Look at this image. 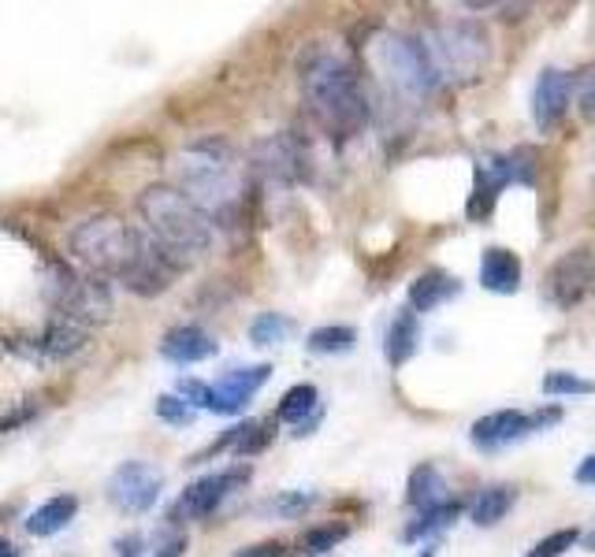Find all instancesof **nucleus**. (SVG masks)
Instances as JSON below:
<instances>
[{"label": "nucleus", "instance_id": "nucleus-11", "mask_svg": "<svg viewBox=\"0 0 595 557\" xmlns=\"http://www.w3.org/2000/svg\"><path fill=\"white\" fill-rule=\"evenodd\" d=\"M164 495V473L149 460H123L104 484V498L127 517H142L161 502Z\"/></svg>", "mask_w": 595, "mask_h": 557}, {"label": "nucleus", "instance_id": "nucleus-23", "mask_svg": "<svg viewBox=\"0 0 595 557\" xmlns=\"http://www.w3.org/2000/svg\"><path fill=\"white\" fill-rule=\"evenodd\" d=\"M451 495H446V479L440 476V468L435 465H417L410 473V484H406V502L417 513L424 509H435L440 502H446Z\"/></svg>", "mask_w": 595, "mask_h": 557}, {"label": "nucleus", "instance_id": "nucleus-6", "mask_svg": "<svg viewBox=\"0 0 595 557\" xmlns=\"http://www.w3.org/2000/svg\"><path fill=\"white\" fill-rule=\"evenodd\" d=\"M372 63H376L380 74L395 85L402 98L424 101L443 85V74L435 71L424 41L413 38V34H399V30L380 34L376 41H372Z\"/></svg>", "mask_w": 595, "mask_h": 557}, {"label": "nucleus", "instance_id": "nucleus-31", "mask_svg": "<svg viewBox=\"0 0 595 557\" xmlns=\"http://www.w3.org/2000/svg\"><path fill=\"white\" fill-rule=\"evenodd\" d=\"M544 394L547 398H584V394H595V383L577 376V372L555 368L544 376Z\"/></svg>", "mask_w": 595, "mask_h": 557}, {"label": "nucleus", "instance_id": "nucleus-37", "mask_svg": "<svg viewBox=\"0 0 595 557\" xmlns=\"http://www.w3.org/2000/svg\"><path fill=\"white\" fill-rule=\"evenodd\" d=\"M142 546H145L142 535H123V539L115 543V557H142Z\"/></svg>", "mask_w": 595, "mask_h": 557}, {"label": "nucleus", "instance_id": "nucleus-20", "mask_svg": "<svg viewBox=\"0 0 595 557\" xmlns=\"http://www.w3.org/2000/svg\"><path fill=\"white\" fill-rule=\"evenodd\" d=\"M272 424L269 421H246V424H235L231 427V435H223L216 446L209 449V454H220V449H228V454L235 457H258L264 449L272 446Z\"/></svg>", "mask_w": 595, "mask_h": 557}, {"label": "nucleus", "instance_id": "nucleus-8", "mask_svg": "<svg viewBox=\"0 0 595 557\" xmlns=\"http://www.w3.org/2000/svg\"><path fill=\"white\" fill-rule=\"evenodd\" d=\"M536 179V156L528 149H514V153H492L473 164V194L465 205L470 220H487L495 209L498 194L506 186H528Z\"/></svg>", "mask_w": 595, "mask_h": 557}, {"label": "nucleus", "instance_id": "nucleus-14", "mask_svg": "<svg viewBox=\"0 0 595 557\" xmlns=\"http://www.w3.org/2000/svg\"><path fill=\"white\" fill-rule=\"evenodd\" d=\"M272 379V364H246V368L223 372L216 383H209L205 409L216 416H239L250 409L253 394Z\"/></svg>", "mask_w": 595, "mask_h": 557}, {"label": "nucleus", "instance_id": "nucleus-36", "mask_svg": "<svg viewBox=\"0 0 595 557\" xmlns=\"http://www.w3.org/2000/svg\"><path fill=\"white\" fill-rule=\"evenodd\" d=\"M231 557H286V546L283 543H258V546H242V550Z\"/></svg>", "mask_w": 595, "mask_h": 557}, {"label": "nucleus", "instance_id": "nucleus-21", "mask_svg": "<svg viewBox=\"0 0 595 557\" xmlns=\"http://www.w3.org/2000/svg\"><path fill=\"white\" fill-rule=\"evenodd\" d=\"M517 506V487L514 484H492L473 498L470 520L476 528H495L498 520H506V513Z\"/></svg>", "mask_w": 595, "mask_h": 557}, {"label": "nucleus", "instance_id": "nucleus-40", "mask_svg": "<svg viewBox=\"0 0 595 557\" xmlns=\"http://www.w3.org/2000/svg\"><path fill=\"white\" fill-rule=\"evenodd\" d=\"M183 550H186V539H175V543H168L157 557H183Z\"/></svg>", "mask_w": 595, "mask_h": 557}, {"label": "nucleus", "instance_id": "nucleus-3", "mask_svg": "<svg viewBox=\"0 0 595 557\" xmlns=\"http://www.w3.org/2000/svg\"><path fill=\"white\" fill-rule=\"evenodd\" d=\"M298 85L316 123L332 138H354L369 123V93L357 68L332 45H305L298 57Z\"/></svg>", "mask_w": 595, "mask_h": 557}, {"label": "nucleus", "instance_id": "nucleus-18", "mask_svg": "<svg viewBox=\"0 0 595 557\" xmlns=\"http://www.w3.org/2000/svg\"><path fill=\"white\" fill-rule=\"evenodd\" d=\"M481 286L492 294H517L521 291V261L506 245H492L481 256Z\"/></svg>", "mask_w": 595, "mask_h": 557}, {"label": "nucleus", "instance_id": "nucleus-22", "mask_svg": "<svg viewBox=\"0 0 595 557\" xmlns=\"http://www.w3.org/2000/svg\"><path fill=\"white\" fill-rule=\"evenodd\" d=\"M417 342H421V324H417V313H399L395 324L387 327V338H384V353H387V364L391 368H402L413 353H417Z\"/></svg>", "mask_w": 595, "mask_h": 557}, {"label": "nucleus", "instance_id": "nucleus-41", "mask_svg": "<svg viewBox=\"0 0 595 557\" xmlns=\"http://www.w3.org/2000/svg\"><path fill=\"white\" fill-rule=\"evenodd\" d=\"M0 557H19V550L8 539H0Z\"/></svg>", "mask_w": 595, "mask_h": 557}, {"label": "nucleus", "instance_id": "nucleus-28", "mask_svg": "<svg viewBox=\"0 0 595 557\" xmlns=\"http://www.w3.org/2000/svg\"><path fill=\"white\" fill-rule=\"evenodd\" d=\"M346 535H350V524H316V528L302 531V539H298V554L324 557L327 550H335V546L343 543Z\"/></svg>", "mask_w": 595, "mask_h": 557}, {"label": "nucleus", "instance_id": "nucleus-27", "mask_svg": "<svg viewBox=\"0 0 595 557\" xmlns=\"http://www.w3.org/2000/svg\"><path fill=\"white\" fill-rule=\"evenodd\" d=\"M87 346V331L68 324V320H52V327L41 335V350L49 353V357H71V353H79Z\"/></svg>", "mask_w": 595, "mask_h": 557}, {"label": "nucleus", "instance_id": "nucleus-38", "mask_svg": "<svg viewBox=\"0 0 595 557\" xmlns=\"http://www.w3.org/2000/svg\"><path fill=\"white\" fill-rule=\"evenodd\" d=\"M573 479H577L581 487H595V454L581 460L577 473H573Z\"/></svg>", "mask_w": 595, "mask_h": 557}, {"label": "nucleus", "instance_id": "nucleus-5", "mask_svg": "<svg viewBox=\"0 0 595 557\" xmlns=\"http://www.w3.org/2000/svg\"><path fill=\"white\" fill-rule=\"evenodd\" d=\"M421 41L443 82H473L492 63V34L476 19H451V23L432 27V34Z\"/></svg>", "mask_w": 595, "mask_h": 557}, {"label": "nucleus", "instance_id": "nucleus-7", "mask_svg": "<svg viewBox=\"0 0 595 557\" xmlns=\"http://www.w3.org/2000/svg\"><path fill=\"white\" fill-rule=\"evenodd\" d=\"M49 302L57 308V320H68V324L90 331L93 324L109 320L112 313V291L109 283L93 278L87 272H74V267L52 261L49 264Z\"/></svg>", "mask_w": 595, "mask_h": 557}, {"label": "nucleus", "instance_id": "nucleus-33", "mask_svg": "<svg viewBox=\"0 0 595 557\" xmlns=\"http://www.w3.org/2000/svg\"><path fill=\"white\" fill-rule=\"evenodd\" d=\"M573 101H577V109L584 120H595V63H588L584 71L573 74Z\"/></svg>", "mask_w": 595, "mask_h": 557}, {"label": "nucleus", "instance_id": "nucleus-34", "mask_svg": "<svg viewBox=\"0 0 595 557\" xmlns=\"http://www.w3.org/2000/svg\"><path fill=\"white\" fill-rule=\"evenodd\" d=\"M157 416L172 427H183L190 424V405L179 398V394H161V398H157Z\"/></svg>", "mask_w": 595, "mask_h": 557}, {"label": "nucleus", "instance_id": "nucleus-29", "mask_svg": "<svg viewBox=\"0 0 595 557\" xmlns=\"http://www.w3.org/2000/svg\"><path fill=\"white\" fill-rule=\"evenodd\" d=\"M316 490H280L275 498H269L264 506H258L261 513H269V517H280V520H286V517H302L305 509H313L316 506Z\"/></svg>", "mask_w": 595, "mask_h": 557}, {"label": "nucleus", "instance_id": "nucleus-30", "mask_svg": "<svg viewBox=\"0 0 595 557\" xmlns=\"http://www.w3.org/2000/svg\"><path fill=\"white\" fill-rule=\"evenodd\" d=\"M294 331V320L283 313H261L250 324V342L253 346H280V342Z\"/></svg>", "mask_w": 595, "mask_h": 557}, {"label": "nucleus", "instance_id": "nucleus-16", "mask_svg": "<svg viewBox=\"0 0 595 557\" xmlns=\"http://www.w3.org/2000/svg\"><path fill=\"white\" fill-rule=\"evenodd\" d=\"M216 350H220L216 338L198 324H179L172 331H164V338H161V357L172 364H201V361L216 357Z\"/></svg>", "mask_w": 595, "mask_h": 557}, {"label": "nucleus", "instance_id": "nucleus-10", "mask_svg": "<svg viewBox=\"0 0 595 557\" xmlns=\"http://www.w3.org/2000/svg\"><path fill=\"white\" fill-rule=\"evenodd\" d=\"M250 476H253L250 465H228V468H220V473H209V476L194 479V484H186V490L179 495L175 509H172V524L212 517V513L235 495L239 487L250 484Z\"/></svg>", "mask_w": 595, "mask_h": 557}, {"label": "nucleus", "instance_id": "nucleus-42", "mask_svg": "<svg viewBox=\"0 0 595 557\" xmlns=\"http://www.w3.org/2000/svg\"><path fill=\"white\" fill-rule=\"evenodd\" d=\"M584 546H588V550H595V535H588V539H584Z\"/></svg>", "mask_w": 595, "mask_h": 557}, {"label": "nucleus", "instance_id": "nucleus-15", "mask_svg": "<svg viewBox=\"0 0 595 557\" xmlns=\"http://www.w3.org/2000/svg\"><path fill=\"white\" fill-rule=\"evenodd\" d=\"M573 104V74L562 68H544L533 90V123L536 131L551 134L555 126L566 120Z\"/></svg>", "mask_w": 595, "mask_h": 557}, {"label": "nucleus", "instance_id": "nucleus-2", "mask_svg": "<svg viewBox=\"0 0 595 557\" xmlns=\"http://www.w3.org/2000/svg\"><path fill=\"white\" fill-rule=\"evenodd\" d=\"M172 182L209 223L235 227L250 209L253 171L223 138H198L172 156Z\"/></svg>", "mask_w": 595, "mask_h": 557}, {"label": "nucleus", "instance_id": "nucleus-1", "mask_svg": "<svg viewBox=\"0 0 595 557\" xmlns=\"http://www.w3.org/2000/svg\"><path fill=\"white\" fill-rule=\"evenodd\" d=\"M68 253L87 275L101 278V283L115 278L138 297L164 294L186 267L175 256H168L161 245L149 242L145 231L127 227L120 216H109V212L74 223L68 234Z\"/></svg>", "mask_w": 595, "mask_h": 557}, {"label": "nucleus", "instance_id": "nucleus-39", "mask_svg": "<svg viewBox=\"0 0 595 557\" xmlns=\"http://www.w3.org/2000/svg\"><path fill=\"white\" fill-rule=\"evenodd\" d=\"M498 12H503L498 19H510V23H517V19L528 12V4H498Z\"/></svg>", "mask_w": 595, "mask_h": 557}, {"label": "nucleus", "instance_id": "nucleus-4", "mask_svg": "<svg viewBox=\"0 0 595 557\" xmlns=\"http://www.w3.org/2000/svg\"><path fill=\"white\" fill-rule=\"evenodd\" d=\"M134 205L145 223L142 231L149 234V242L161 245L179 264L198 261V256H205L212 250V223L175 186H168V182L145 186Z\"/></svg>", "mask_w": 595, "mask_h": 557}, {"label": "nucleus", "instance_id": "nucleus-32", "mask_svg": "<svg viewBox=\"0 0 595 557\" xmlns=\"http://www.w3.org/2000/svg\"><path fill=\"white\" fill-rule=\"evenodd\" d=\"M577 543H581V528H558V531L544 535V539L528 550V557H562L566 550H573Z\"/></svg>", "mask_w": 595, "mask_h": 557}, {"label": "nucleus", "instance_id": "nucleus-9", "mask_svg": "<svg viewBox=\"0 0 595 557\" xmlns=\"http://www.w3.org/2000/svg\"><path fill=\"white\" fill-rule=\"evenodd\" d=\"M544 294L551 305L562 308V313H573L577 305L588 302L595 294V250L592 245H573L569 253H562L558 261L547 267Z\"/></svg>", "mask_w": 595, "mask_h": 557}, {"label": "nucleus", "instance_id": "nucleus-12", "mask_svg": "<svg viewBox=\"0 0 595 557\" xmlns=\"http://www.w3.org/2000/svg\"><path fill=\"white\" fill-rule=\"evenodd\" d=\"M558 421H562L558 405H551V409H539V413L498 409V413L481 416V421L470 427V438H473L476 449H487V454H495V449L514 446V443H521V438H528L533 432H544V427L558 424Z\"/></svg>", "mask_w": 595, "mask_h": 557}, {"label": "nucleus", "instance_id": "nucleus-13", "mask_svg": "<svg viewBox=\"0 0 595 557\" xmlns=\"http://www.w3.org/2000/svg\"><path fill=\"white\" fill-rule=\"evenodd\" d=\"M305 164H310V156H305V145L298 134L261 138V142L250 149L253 175H264L269 182H280V186H294V182H302Z\"/></svg>", "mask_w": 595, "mask_h": 557}, {"label": "nucleus", "instance_id": "nucleus-24", "mask_svg": "<svg viewBox=\"0 0 595 557\" xmlns=\"http://www.w3.org/2000/svg\"><path fill=\"white\" fill-rule=\"evenodd\" d=\"M316 405H321V391L310 387V383H298V387H291L280 398V405H275V416H280L283 424H291V427H302V424H310L316 416Z\"/></svg>", "mask_w": 595, "mask_h": 557}, {"label": "nucleus", "instance_id": "nucleus-35", "mask_svg": "<svg viewBox=\"0 0 595 557\" xmlns=\"http://www.w3.org/2000/svg\"><path fill=\"white\" fill-rule=\"evenodd\" d=\"M179 398H183L190 409H205V402H209V383L183 379V383H179Z\"/></svg>", "mask_w": 595, "mask_h": 557}, {"label": "nucleus", "instance_id": "nucleus-19", "mask_svg": "<svg viewBox=\"0 0 595 557\" xmlns=\"http://www.w3.org/2000/svg\"><path fill=\"white\" fill-rule=\"evenodd\" d=\"M74 513H79V495H57V498L41 502V506L27 517V535H34V539L60 535L74 520Z\"/></svg>", "mask_w": 595, "mask_h": 557}, {"label": "nucleus", "instance_id": "nucleus-17", "mask_svg": "<svg viewBox=\"0 0 595 557\" xmlns=\"http://www.w3.org/2000/svg\"><path fill=\"white\" fill-rule=\"evenodd\" d=\"M458 294H462L458 278L443 272V267H428V272L410 283V313H432V308L454 302Z\"/></svg>", "mask_w": 595, "mask_h": 557}, {"label": "nucleus", "instance_id": "nucleus-25", "mask_svg": "<svg viewBox=\"0 0 595 557\" xmlns=\"http://www.w3.org/2000/svg\"><path fill=\"white\" fill-rule=\"evenodd\" d=\"M462 517V502L458 498H446V502H440L435 509H424V513H417V520L410 524L406 531H402V539L406 543H417V539H428V535H440V531H446L451 528L454 520Z\"/></svg>", "mask_w": 595, "mask_h": 557}, {"label": "nucleus", "instance_id": "nucleus-26", "mask_svg": "<svg viewBox=\"0 0 595 557\" xmlns=\"http://www.w3.org/2000/svg\"><path fill=\"white\" fill-rule=\"evenodd\" d=\"M305 346H310V353H321V357H339V353H350L357 346V331L346 324H327L316 327Z\"/></svg>", "mask_w": 595, "mask_h": 557}]
</instances>
